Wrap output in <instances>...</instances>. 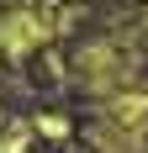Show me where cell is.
I'll return each instance as SVG.
<instances>
[{
    "label": "cell",
    "mask_w": 148,
    "mask_h": 153,
    "mask_svg": "<svg viewBox=\"0 0 148 153\" xmlns=\"http://www.w3.org/2000/svg\"><path fill=\"white\" fill-rule=\"evenodd\" d=\"M48 32H53V21H48L37 5H21V11H16L11 21L0 27V48H5V53H27V48L43 42Z\"/></svg>",
    "instance_id": "obj_1"
}]
</instances>
